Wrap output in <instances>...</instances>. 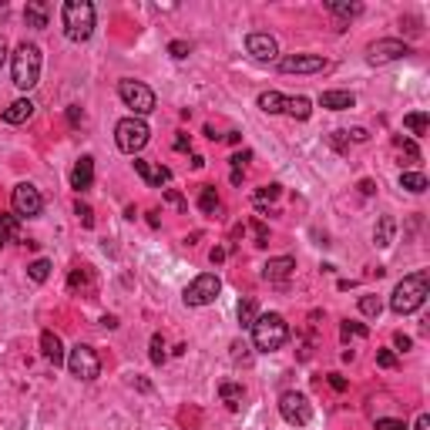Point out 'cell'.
Wrapping results in <instances>:
<instances>
[{
    "label": "cell",
    "mask_w": 430,
    "mask_h": 430,
    "mask_svg": "<svg viewBox=\"0 0 430 430\" xmlns=\"http://www.w3.org/2000/svg\"><path fill=\"white\" fill-rule=\"evenodd\" d=\"M400 189L420 196V192H427V175H424V172H403V175H400Z\"/></svg>",
    "instance_id": "23"
},
{
    "label": "cell",
    "mask_w": 430,
    "mask_h": 430,
    "mask_svg": "<svg viewBox=\"0 0 430 430\" xmlns=\"http://www.w3.org/2000/svg\"><path fill=\"white\" fill-rule=\"evenodd\" d=\"M289 340V323L279 313H263L252 323V343L259 353H276L286 347Z\"/></svg>",
    "instance_id": "4"
},
{
    "label": "cell",
    "mask_w": 430,
    "mask_h": 430,
    "mask_svg": "<svg viewBox=\"0 0 430 430\" xmlns=\"http://www.w3.org/2000/svg\"><path fill=\"white\" fill-rule=\"evenodd\" d=\"M0 245H3V232H0Z\"/></svg>",
    "instance_id": "57"
},
{
    "label": "cell",
    "mask_w": 430,
    "mask_h": 430,
    "mask_svg": "<svg viewBox=\"0 0 430 430\" xmlns=\"http://www.w3.org/2000/svg\"><path fill=\"white\" fill-rule=\"evenodd\" d=\"M360 192H363V196H373V192H377V185H373L370 178H363V182H360Z\"/></svg>",
    "instance_id": "50"
},
{
    "label": "cell",
    "mask_w": 430,
    "mask_h": 430,
    "mask_svg": "<svg viewBox=\"0 0 430 430\" xmlns=\"http://www.w3.org/2000/svg\"><path fill=\"white\" fill-rule=\"evenodd\" d=\"M407 54H410V44H403V40H397V38H380L366 47V61H370L373 68L400 61V57H407Z\"/></svg>",
    "instance_id": "11"
},
{
    "label": "cell",
    "mask_w": 430,
    "mask_h": 430,
    "mask_svg": "<svg viewBox=\"0 0 430 430\" xmlns=\"http://www.w3.org/2000/svg\"><path fill=\"white\" fill-rule=\"evenodd\" d=\"M40 353L54 363V366H61L68 356H64V343H61V336L57 333H51V330H44L40 333Z\"/></svg>",
    "instance_id": "16"
},
{
    "label": "cell",
    "mask_w": 430,
    "mask_h": 430,
    "mask_svg": "<svg viewBox=\"0 0 430 430\" xmlns=\"http://www.w3.org/2000/svg\"><path fill=\"white\" fill-rule=\"evenodd\" d=\"M279 192H282V185H263V189H256V205H263V202H273V198H279Z\"/></svg>",
    "instance_id": "35"
},
{
    "label": "cell",
    "mask_w": 430,
    "mask_h": 430,
    "mask_svg": "<svg viewBox=\"0 0 430 430\" xmlns=\"http://www.w3.org/2000/svg\"><path fill=\"white\" fill-rule=\"evenodd\" d=\"M256 319H259V306H256V299H252V296L239 299V323H242V330H252Z\"/></svg>",
    "instance_id": "24"
},
{
    "label": "cell",
    "mask_w": 430,
    "mask_h": 430,
    "mask_svg": "<svg viewBox=\"0 0 430 430\" xmlns=\"http://www.w3.org/2000/svg\"><path fill=\"white\" fill-rule=\"evenodd\" d=\"M252 229H256V245H269V232H266V226L259 219L252 222Z\"/></svg>",
    "instance_id": "44"
},
{
    "label": "cell",
    "mask_w": 430,
    "mask_h": 430,
    "mask_svg": "<svg viewBox=\"0 0 430 430\" xmlns=\"http://www.w3.org/2000/svg\"><path fill=\"white\" fill-rule=\"evenodd\" d=\"M279 414H282L286 424H293V427H306V424L313 420V403H310L303 393L286 390L282 397H279Z\"/></svg>",
    "instance_id": "8"
},
{
    "label": "cell",
    "mask_w": 430,
    "mask_h": 430,
    "mask_svg": "<svg viewBox=\"0 0 430 430\" xmlns=\"http://www.w3.org/2000/svg\"><path fill=\"white\" fill-rule=\"evenodd\" d=\"M393 347H397L400 353H407L410 347H414V340H410V336H403V333H397V336H393Z\"/></svg>",
    "instance_id": "46"
},
{
    "label": "cell",
    "mask_w": 430,
    "mask_h": 430,
    "mask_svg": "<svg viewBox=\"0 0 430 430\" xmlns=\"http://www.w3.org/2000/svg\"><path fill=\"white\" fill-rule=\"evenodd\" d=\"M209 259H212V263H222V259H226V249H212Z\"/></svg>",
    "instance_id": "52"
},
{
    "label": "cell",
    "mask_w": 430,
    "mask_h": 430,
    "mask_svg": "<svg viewBox=\"0 0 430 430\" xmlns=\"http://www.w3.org/2000/svg\"><path fill=\"white\" fill-rule=\"evenodd\" d=\"M148 138H152V131H148V124L142 118L131 115V118H121L115 124V142L124 155H138L148 145Z\"/></svg>",
    "instance_id": "5"
},
{
    "label": "cell",
    "mask_w": 430,
    "mask_h": 430,
    "mask_svg": "<svg viewBox=\"0 0 430 430\" xmlns=\"http://www.w3.org/2000/svg\"><path fill=\"white\" fill-rule=\"evenodd\" d=\"M27 276H31L34 282H44V279L51 276V263H47V259H34V263L27 266Z\"/></svg>",
    "instance_id": "33"
},
{
    "label": "cell",
    "mask_w": 430,
    "mask_h": 430,
    "mask_svg": "<svg viewBox=\"0 0 430 430\" xmlns=\"http://www.w3.org/2000/svg\"><path fill=\"white\" fill-rule=\"evenodd\" d=\"M393 232H397L393 215H380V219H377V229H373V242H377L380 249H387V245L393 242Z\"/></svg>",
    "instance_id": "20"
},
{
    "label": "cell",
    "mask_w": 430,
    "mask_h": 430,
    "mask_svg": "<svg viewBox=\"0 0 430 430\" xmlns=\"http://www.w3.org/2000/svg\"><path fill=\"white\" fill-rule=\"evenodd\" d=\"M10 78L21 91H31L40 81V47L38 44H17V51L10 54Z\"/></svg>",
    "instance_id": "3"
},
{
    "label": "cell",
    "mask_w": 430,
    "mask_h": 430,
    "mask_svg": "<svg viewBox=\"0 0 430 430\" xmlns=\"http://www.w3.org/2000/svg\"><path fill=\"white\" fill-rule=\"evenodd\" d=\"M360 313H363V316H373V319H377V316L384 313V303H380L377 296H360Z\"/></svg>",
    "instance_id": "32"
},
{
    "label": "cell",
    "mask_w": 430,
    "mask_h": 430,
    "mask_svg": "<svg viewBox=\"0 0 430 430\" xmlns=\"http://www.w3.org/2000/svg\"><path fill=\"white\" fill-rule=\"evenodd\" d=\"M323 68H326V61L319 54H289L279 61L282 75H319Z\"/></svg>",
    "instance_id": "12"
},
{
    "label": "cell",
    "mask_w": 430,
    "mask_h": 430,
    "mask_svg": "<svg viewBox=\"0 0 430 430\" xmlns=\"http://www.w3.org/2000/svg\"><path fill=\"white\" fill-rule=\"evenodd\" d=\"M393 148H397L400 155L407 158V165H414V161H420V152H417V145H414L410 138H393Z\"/></svg>",
    "instance_id": "30"
},
{
    "label": "cell",
    "mask_w": 430,
    "mask_h": 430,
    "mask_svg": "<svg viewBox=\"0 0 430 430\" xmlns=\"http://www.w3.org/2000/svg\"><path fill=\"white\" fill-rule=\"evenodd\" d=\"M256 105H259L266 115H282V108H286V98H282L279 91H263Z\"/></svg>",
    "instance_id": "22"
},
{
    "label": "cell",
    "mask_w": 430,
    "mask_h": 430,
    "mask_svg": "<svg viewBox=\"0 0 430 430\" xmlns=\"http://www.w3.org/2000/svg\"><path fill=\"white\" fill-rule=\"evenodd\" d=\"M377 363H380L384 370H393V366H397V353L393 350H377Z\"/></svg>",
    "instance_id": "40"
},
{
    "label": "cell",
    "mask_w": 430,
    "mask_h": 430,
    "mask_svg": "<svg viewBox=\"0 0 430 430\" xmlns=\"http://www.w3.org/2000/svg\"><path fill=\"white\" fill-rule=\"evenodd\" d=\"M118 98L135 111V118H145L155 111V91L148 88V84H142V81L135 78H121L118 81Z\"/></svg>",
    "instance_id": "6"
},
{
    "label": "cell",
    "mask_w": 430,
    "mask_h": 430,
    "mask_svg": "<svg viewBox=\"0 0 430 430\" xmlns=\"http://www.w3.org/2000/svg\"><path fill=\"white\" fill-rule=\"evenodd\" d=\"M165 202H168V205H175V209H182V212H189V202L178 196L175 189H168V192H165Z\"/></svg>",
    "instance_id": "41"
},
{
    "label": "cell",
    "mask_w": 430,
    "mask_h": 430,
    "mask_svg": "<svg viewBox=\"0 0 430 430\" xmlns=\"http://www.w3.org/2000/svg\"><path fill=\"white\" fill-rule=\"evenodd\" d=\"M245 161H252V152H235V155L229 158L232 172H242V168H245Z\"/></svg>",
    "instance_id": "42"
},
{
    "label": "cell",
    "mask_w": 430,
    "mask_h": 430,
    "mask_svg": "<svg viewBox=\"0 0 430 430\" xmlns=\"http://www.w3.org/2000/svg\"><path fill=\"white\" fill-rule=\"evenodd\" d=\"M219 397H222V403H226L229 410H239V403H242L245 390H242V384H232V380H226V384L219 387Z\"/></svg>",
    "instance_id": "21"
},
{
    "label": "cell",
    "mask_w": 430,
    "mask_h": 430,
    "mask_svg": "<svg viewBox=\"0 0 430 430\" xmlns=\"http://www.w3.org/2000/svg\"><path fill=\"white\" fill-rule=\"evenodd\" d=\"M192 148V138L189 135H175V152H189Z\"/></svg>",
    "instance_id": "49"
},
{
    "label": "cell",
    "mask_w": 430,
    "mask_h": 430,
    "mask_svg": "<svg viewBox=\"0 0 430 430\" xmlns=\"http://www.w3.org/2000/svg\"><path fill=\"white\" fill-rule=\"evenodd\" d=\"M7 64V40H3V34H0V68Z\"/></svg>",
    "instance_id": "53"
},
{
    "label": "cell",
    "mask_w": 430,
    "mask_h": 430,
    "mask_svg": "<svg viewBox=\"0 0 430 430\" xmlns=\"http://www.w3.org/2000/svg\"><path fill=\"white\" fill-rule=\"evenodd\" d=\"M0 232H3V239H10V242H21V226H17L14 215H0Z\"/></svg>",
    "instance_id": "31"
},
{
    "label": "cell",
    "mask_w": 430,
    "mask_h": 430,
    "mask_svg": "<svg viewBox=\"0 0 430 430\" xmlns=\"http://www.w3.org/2000/svg\"><path fill=\"white\" fill-rule=\"evenodd\" d=\"M61 24H64V38L81 44L94 34V3L91 0H68L61 7Z\"/></svg>",
    "instance_id": "2"
},
{
    "label": "cell",
    "mask_w": 430,
    "mask_h": 430,
    "mask_svg": "<svg viewBox=\"0 0 430 430\" xmlns=\"http://www.w3.org/2000/svg\"><path fill=\"white\" fill-rule=\"evenodd\" d=\"M377 430H407V427H403V420H393V417H380V420H377Z\"/></svg>",
    "instance_id": "43"
},
{
    "label": "cell",
    "mask_w": 430,
    "mask_h": 430,
    "mask_svg": "<svg viewBox=\"0 0 430 430\" xmlns=\"http://www.w3.org/2000/svg\"><path fill=\"white\" fill-rule=\"evenodd\" d=\"M198 209H202L205 215H215V212H219V196H215L212 185H202V192H198Z\"/></svg>",
    "instance_id": "27"
},
{
    "label": "cell",
    "mask_w": 430,
    "mask_h": 430,
    "mask_svg": "<svg viewBox=\"0 0 430 430\" xmlns=\"http://www.w3.org/2000/svg\"><path fill=\"white\" fill-rule=\"evenodd\" d=\"M326 10H330V14H336V17H347V21L363 14V7H360V3H340V0H330V3H326Z\"/></svg>",
    "instance_id": "29"
},
{
    "label": "cell",
    "mask_w": 430,
    "mask_h": 430,
    "mask_svg": "<svg viewBox=\"0 0 430 430\" xmlns=\"http://www.w3.org/2000/svg\"><path fill=\"white\" fill-rule=\"evenodd\" d=\"M189 51H192V44H189V40H172V44H168V54H172L175 61L189 57Z\"/></svg>",
    "instance_id": "38"
},
{
    "label": "cell",
    "mask_w": 430,
    "mask_h": 430,
    "mask_svg": "<svg viewBox=\"0 0 430 430\" xmlns=\"http://www.w3.org/2000/svg\"><path fill=\"white\" fill-rule=\"evenodd\" d=\"M101 326H105V330H115L118 319H115V316H105V319H101Z\"/></svg>",
    "instance_id": "55"
},
{
    "label": "cell",
    "mask_w": 430,
    "mask_h": 430,
    "mask_svg": "<svg viewBox=\"0 0 430 430\" xmlns=\"http://www.w3.org/2000/svg\"><path fill=\"white\" fill-rule=\"evenodd\" d=\"M403 128H407V131H414V135L420 138V135H427V128H430V118L424 115V111H410V115L403 118Z\"/></svg>",
    "instance_id": "26"
},
{
    "label": "cell",
    "mask_w": 430,
    "mask_h": 430,
    "mask_svg": "<svg viewBox=\"0 0 430 430\" xmlns=\"http://www.w3.org/2000/svg\"><path fill=\"white\" fill-rule=\"evenodd\" d=\"M347 138H350V142H366V138H370V131H366V128H350V131H347Z\"/></svg>",
    "instance_id": "48"
},
{
    "label": "cell",
    "mask_w": 430,
    "mask_h": 430,
    "mask_svg": "<svg viewBox=\"0 0 430 430\" xmlns=\"http://www.w3.org/2000/svg\"><path fill=\"white\" fill-rule=\"evenodd\" d=\"M370 336V330L363 326V323H353V319H347L343 326H340V340L343 343H350V340H366Z\"/></svg>",
    "instance_id": "28"
},
{
    "label": "cell",
    "mask_w": 430,
    "mask_h": 430,
    "mask_svg": "<svg viewBox=\"0 0 430 430\" xmlns=\"http://www.w3.org/2000/svg\"><path fill=\"white\" fill-rule=\"evenodd\" d=\"M94 185V158L91 155H81L71 168V189L75 192H88Z\"/></svg>",
    "instance_id": "14"
},
{
    "label": "cell",
    "mask_w": 430,
    "mask_h": 430,
    "mask_svg": "<svg viewBox=\"0 0 430 430\" xmlns=\"http://www.w3.org/2000/svg\"><path fill=\"white\" fill-rule=\"evenodd\" d=\"M326 380H330V387H333L336 393H343V390H347V380H343L340 373H326Z\"/></svg>",
    "instance_id": "47"
},
{
    "label": "cell",
    "mask_w": 430,
    "mask_h": 430,
    "mask_svg": "<svg viewBox=\"0 0 430 430\" xmlns=\"http://www.w3.org/2000/svg\"><path fill=\"white\" fill-rule=\"evenodd\" d=\"M219 293H222V279L215 273H202L185 286L182 299H185V306H209L219 299Z\"/></svg>",
    "instance_id": "7"
},
{
    "label": "cell",
    "mask_w": 430,
    "mask_h": 430,
    "mask_svg": "<svg viewBox=\"0 0 430 430\" xmlns=\"http://www.w3.org/2000/svg\"><path fill=\"white\" fill-rule=\"evenodd\" d=\"M245 51L256 57V61H276L279 57V44H276V38H269V34H249L245 38Z\"/></svg>",
    "instance_id": "13"
},
{
    "label": "cell",
    "mask_w": 430,
    "mask_h": 430,
    "mask_svg": "<svg viewBox=\"0 0 430 430\" xmlns=\"http://www.w3.org/2000/svg\"><path fill=\"white\" fill-rule=\"evenodd\" d=\"M75 215L81 219V226H84V229H91V226H94V212H91V205H84V202H75Z\"/></svg>",
    "instance_id": "37"
},
{
    "label": "cell",
    "mask_w": 430,
    "mask_h": 430,
    "mask_svg": "<svg viewBox=\"0 0 430 430\" xmlns=\"http://www.w3.org/2000/svg\"><path fill=\"white\" fill-rule=\"evenodd\" d=\"M135 172H138V175H142V178H145L148 185H155V168H152L148 161H142V158H135Z\"/></svg>",
    "instance_id": "39"
},
{
    "label": "cell",
    "mask_w": 430,
    "mask_h": 430,
    "mask_svg": "<svg viewBox=\"0 0 430 430\" xmlns=\"http://www.w3.org/2000/svg\"><path fill=\"white\" fill-rule=\"evenodd\" d=\"M10 205H14V215H17V219H38L40 212H44V196H40L31 182H21V185H14V192H10Z\"/></svg>",
    "instance_id": "9"
},
{
    "label": "cell",
    "mask_w": 430,
    "mask_h": 430,
    "mask_svg": "<svg viewBox=\"0 0 430 430\" xmlns=\"http://www.w3.org/2000/svg\"><path fill=\"white\" fill-rule=\"evenodd\" d=\"M148 356H152V363H155V366L165 363V340H161V333L152 336V353H148Z\"/></svg>",
    "instance_id": "36"
},
{
    "label": "cell",
    "mask_w": 430,
    "mask_h": 430,
    "mask_svg": "<svg viewBox=\"0 0 430 430\" xmlns=\"http://www.w3.org/2000/svg\"><path fill=\"white\" fill-rule=\"evenodd\" d=\"M319 105L330 108V111H347V108L356 105V98H353L350 91H323V94H319Z\"/></svg>",
    "instance_id": "18"
},
{
    "label": "cell",
    "mask_w": 430,
    "mask_h": 430,
    "mask_svg": "<svg viewBox=\"0 0 430 430\" xmlns=\"http://www.w3.org/2000/svg\"><path fill=\"white\" fill-rule=\"evenodd\" d=\"M68 118H71V124H78V121H84V115H81L78 108H68Z\"/></svg>",
    "instance_id": "54"
},
{
    "label": "cell",
    "mask_w": 430,
    "mask_h": 430,
    "mask_svg": "<svg viewBox=\"0 0 430 430\" xmlns=\"http://www.w3.org/2000/svg\"><path fill=\"white\" fill-rule=\"evenodd\" d=\"M91 282V276H88V269H71V276H68V286H71V293H78V289H84Z\"/></svg>",
    "instance_id": "34"
},
{
    "label": "cell",
    "mask_w": 430,
    "mask_h": 430,
    "mask_svg": "<svg viewBox=\"0 0 430 430\" xmlns=\"http://www.w3.org/2000/svg\"><path fill=\"white\" fill-rule=\"evenodd\" d=\"M68 370H71V377H78V380H98L101 377V360H98V353L91 350V347H84L78 343L75 350L68 353Z\"/></svg>",
    "instance_id": "10"
},
{
    "label": "cell",
    "mask_w": 430,
    "mask_h": 430,
    "mask_svg": "<svg viewBox=\"0 0 430 430\" xmlns=\"http://www.w3.org/2000/svg\"><path fill=\"white\" fill-rule=\"evenodd\" d=\"M430 296V279L427 273H410L403 276L397 286H393V296H390V310L397 316H410L417 313Z\"/></svg>",
    "instance_id": "1"
},
{
    "label": "cell",
    "mask_w": 430,
    "mask_h": 430,
    "mask_svg": "<svg viewBox=\"0 0 430 430\" xmlns=\"http://www.w3.org/2000/svg\"><path fill=\"white\" fill-rule=\"evenodd\" d=\"M296 269V259L293 256H279V259H269L266 266H263V279H269V282H286L289 276Z\"/></svg>",
    "instance_id": "15"
},
{
    "label": "cell",
    "mask_w": 430,
    "mask_h": 430,
    "mask_svg": "<svg viewBox=\"0 0 430 430\" xmlns=\"http://www.w3.org/2000/svg\"><path fill=\"white\" fill-rule=\"evenodd\" d=\"M289 118H296V121H306V118L313 115V101L306 98V94H296V98H286V108H282Z\"/></svg>",
    "instance_id": "19"
},
{
    "label": "cell",
    "mask_w": 430,
    "mask_h": 430,
    "mask_svg": "<svg viewBox=\"0 0 430 430\" xmlns=\"http://www.w3.org/2000/svg\"><path fill=\"white\" fill-rule=\"evenodd\" d=\"M192 168H205V158H202V155H192Z\"/></svg>",
    "instance_id": "56"
},
{
    "label": "cell",
    "mask_w": 430,
    "mask_h": 430,
    "mask_svg": "<svg viewBox=\"0 0 430 430\" xmlns=\"http://www.w3.org/2000/svg\"><path fill=\"white\" fill-rule=\"evenodd\" d=\"M24 21H27L31 27H47V7H44V0H31V3H27Z\"/></svg>",
    "instance_id": "25"
},
{
    "label": "cell",
    "mask_w": 430,
    "mask_h": 430,
    "mask_svg": "<svg viewBox=\"0 0 430 430\" xmlns=\"http://www.w3.org/2000/svg\"><path fill=\"white\" fill-rule=\"evenodd\" d=\"M34 108H38V105H34L31 98H17V101L3 111V121H7V124H24V121H31Z\"/></svg>",
    "instance_id": "17"
},
{
    "label": "cell",
    "mask_w": 430,
    "mask_h": 430,
    "mask_svg": "<svg viewBox=\"0 0 430 430\" xmlns=\"http://www.w3.org/2000/svg\"><path fill=\"white\" fill-rule=\"evenodd\" d=\"M414 430H430V417H427V414H420V417H417Z\"/></svg>",
    "instance_id": "51"
},
{
    "label": "cell",
    "mask_w": 430,
    "mask_h": 430,
    "mask_svg": "<svg viewBox=\"0 0 430 430\" xmlns=\"http://www.w3.org/2000/svg\"><path fill=\"white\" fill-rule=\"evenodd\" d=\"M330 142H333V148H336V152H347V131H333V135H330Z\"/></svg>",
    "instance_id": "45"
}]
</instances>
